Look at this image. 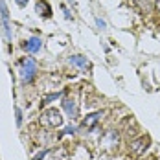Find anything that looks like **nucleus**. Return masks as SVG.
Segmentation results:
<instances>
[{
    "label": "nucleus",
    "mask_w": 160,
    "mask_h": 160,
    "mask_svg": "<svg viewBox=\"0 0 160 160\" xmlns=\"http://www.w3.org/2000/svg\"><path fill=\"white\" fill-rule=\"evenodd\" d=\"M68 4H72V6H76V0H66Z\"/></svg>",
    "instance_id": "4be33fe9"
},
{
    "label": "nucleus",
    "mask_w": 160,
    "mask_h": 160,
    "mask_svg": "<svg viewBox=\"0 0 160 160\" xmlns=\"http://www.w3.org/2000/svg\"><path fill=\"white\" fill-rule=\"evenodd\" d=\"M48 153H50V149H42V151H39V153L33 157V160H44L48 157Z\"/></svg>",
    "instance_id": "f3484780"
},
{
    "label": "nucleus",
    "mask_w": 160,
    "mask_h": 160,
    "mask_svg": "<svg viewBox=\"0 0 160 160\" xmlns=\"http://www.w3.org/2000/svg\"><path fill=\"white\" fill-rule=\"evenodd\" d=\"M103 142L109 149H114L118 147V142H120V129H109L105 134H103Z\"/></svg>",
    "instance_id": "9d476101"
},
{
    "label": "nucleus",
    "mask_w": 160,
    "mask_h": 160,
    "mask_svg": "<svg viewBox=\"0 0 160 160\" xmlns=\"http://www.w3.org/2000/svg\"><path fill=\"white\" fill-rule=\"evenodd\" d=\"M132 4L142 11V13H151L155 9V0H132Z\"/></svg>",
    "instance_id": "ddd939ff"
},
{
    "label": "nucleus",
    "mask_w": 160,
    "mask_h": 160,
    "mask_svg": "<svg viewBox=\"0 0 160 160\" xmlns=\"http://www.w3.org/2000/svg\"><path fill=\"white\" fill-rule=\"evenodd\" d=\"M0 20H2V33L6 42L9 44L13 39V32H11V22H9V8L6 4V0H0Z\"/></svg>",
    "instance_id": "20e7f679"
},
{
    "label": "nucleus",
    "mask_w": 160,
    "mask_h": 160,
    "mask_svg": "<svg viewBox=\"0 0 160 160\" xmlns=\"http://www.w3.org/2000/svg\"><path fill=\"white\" fill-rule=\"evenodd\" d=\"M66 61H68V64L79 68L81 72H90V70H92V63H90L85 55H79V53H72V55H68Z\"/></svg>",
    "instance_id": "0eeeda50"
},
{
    "label": "nucleus",
    "mask_w": 160,
    "mask_h": 160,
    "mask_svg": "<svg viewBox=\"0 0 160 160\" xmlns=\"http://www.w3.org/2000/svg\"><path fill=\"white\" fill-rule=\"evenodd\" d=\"M61 98H63V92H52V94H46V96H42L41 105H50L52 101H55V99H61Z\"/></svg>",
    "instance_id": "4468645a"
},
{
    "label": "nucleus",
    "mask_w": 160,
    "mask_h": 160,
    "mask_svg": "<svg viewBox=\"0 0 160 160\" xmlns=\"http://www.w3.org/2000/svg\"><path fill=\"white\" fill-rule=\"evenodd\" d=\"M149 145H151L149 134H140V136H136L129 142V155L131 157H142Z\"/></svg>",
    "instance_id": "7ed1b4c3"
},
{
    "label": "nucleus",
    "mask_w": 160,
    "mask_h": 160,
    "mask_svg": "<svg viewBox=\"0 0 160 160\" xmlns=\"http://www.w3.org/2000/svg\"><path fill=\"white\" fill-rule=\"evenodd\" d=\"M61 9H63L64 17H66V18H68V20H74V17L70 15V11H68V9H66V8H64V6H63V8H61Z\"/></svg>",
    "instance_id": "aec40b11"
},
{
    "label": "nucleus",
    "mask_w": 160,
    "mask_h": 160,
    "mask_svg": "<svg viewBox=\"0 0 160 160\" xmlns=\"http://www.w3.org/2000/svg\"><path fill=\"white\" fill-rule=\"evenodd\" d=\"M70 158H72V157H70V149L64 147V145L57 147V149L52 153V157H50V160H70Z\"/></svg>",
    "instance_id": "f8f14e48"
},
{
    "label": "nucleus",
    "mask_w": 160,
    "mask_h": 160,
    "mask_svg": "<svg viewBox=\"0 0 160 160\" xmlns=\"http://www.w3.org/2000/svg\"><path fill=\"white\" fill-rule=\"evenodd\" d=\"M61 105H63V111L66 112V116H68L70 120L79 118V105H78V99H76V98H70V96L63 98Z\"/></svg>",
    "instance_id": "423d86ee"
},
{
    "label": "nucleus",
    "mask_w": 160,
    "mask_h": 160,
    "mask_svg": "<svg viewBox=\"0 0 160 160\" xmlns=\"http://www.w3.org/2000/svg\"><path fill=\"white\" fill-rule=\"evenodd\" d=\"M120 131H123V134H125L127 138H136V134H138V125H136L134 118H132V116H127V118L122 122Z\"/></svg>",
    "instance_id": "6e6552de"
},
{
    "label": "nucleus",
    "mask_w": 160,
    "mask_h": 160,
    "mask_svg": "<svg viewBox=\"0 0 160 160\" xmlns=\"http://www.w3.org/2000/svg\"><path fill=\"white\" fill-rule=\"evenodd\" d=\"M96 24H98L99 30H105V28H107V22H105L103 18H99V17H96Z\"/></svg>",
    "instance_id": "a211bd4d"
},
{
    "label": "nucleus",
    "mask_w": 160,
    "mask_h": 160,
    "mask_svg": "<svg viewBox=\"0 0 160 160\" xmlns=\"http://www.w3.org/2000/svg\"><path fill=\"white\" fill-rule=\"evenodd\" d=\"M37 72H39V66H37V61L33 57H22L18 61V78H20L22 87L32 85L37 78Z\"/></svg>",
    "instance_id": "f257e3e1"
},
{
    "label": "nucleus",
    "mask_w": 160,
    "mask_h": 160,
    "mask_svg": "<svg viewBox=\"0 0 160 160\" xmlns=\"http://www.w3.org/2000/svg\"><path fill=\"white\" fill-rule=\"evenodd\" d=\"M155 9L160 13V0H155Z\"/></svg>",
    "instance_id": "412c9836"
},
{
    "label": "nucleus",
    "mask_w": 160,
    "mask_h": 160,
    "mask_svg": "<svg viewBox=\"0 0 160 160\" xmlns=\"http://www.w3.org/2000/svg\"><path fill=\"white\" fill-rule=\"evenodd\" d=\"M15 2H17V6H18V8H26L30 0H15Z\"/></svg>",
    "instance_id": "6ab92c4d"
},
{
    "label": "nucleus",
    "mask_w": 160,
    "mask_h": 160,
    "mask_svg": "<svg viewBox=\"0 0 160 160\" xmlns=\"http://www.w3.org/2000/svg\"><path fill=\"white\" fill-rule=\"evenodd\" d=\"M41 123L44 125V127L48 129H57L63 125V116H61V111H57V109H53V107H50L46 111H42L41 114Z\"/></svg>",
    "instance_id": "f03ea898"
},
{
    "label": "nucleus",
    "mask_w": 160,
    "mask_h": 160,
    "mask_svg": "<svg viewBox=\"0 0 160 160\" xmlns=\"http://www.w3.org/2000/svg\"><path fill=\"white\" fill-rule=\"evenodd\" d=\"M78 131H79V129L76 127V125H72V123H70V125H66V127H64V131L61 132V134H59V138H61L63 134H72V136H74V134H76Z\"/></svg>",
    "instance_id": "dca6fc26"
},
{
    "label": "nucleus",
    "mask_w": 160,
    "mask_h": 160,
    "mask_svg": "<svg viewBox=\"0 0 160 160\" xmlns=\"http://www.w3.org/2000/svg\"><path fill=\"white\" fill-rule=\"evenodd\" d=\"M103 116H105V111L92 112V114H88V116L83 118V122H81V125L78 129H79V131H85V129H87V132H88V131H96L98 123L103 120Z\"/></svg>",
    "instance_id": "39448f33"
},
{
    "label": "nucleus",
    "mask_w": 160,
    "mask_h": 160,
    "mask_svg": "<svg viewBox=\"0 0 160 160\" xmlns=\"http://www.w3.org/2000/svg\"><path fill=\"white\" fill-rule=\"evenodd\" d=\"M35 11H37V15L41 17V18H50L52 17V6H50L46 0H37V4H35Z\"/></svg>",
    "instance_id": "9b49d317"
},
{
    "label": "nucleus",
    "mask_w": 160,
    "mask_h": 160,
    "mask_svg": "<svg viewBox=\"0 0 160 160\" xmlns=\"http://www.w3.org/2000/svg\"><path fill=\"white\" fill-rule=\"evenodd\" d=\"M22 116H24V114H22V109H20V107H15V123H17L18 129L22 127Z\"/></svg>",
    "instance_id": "2eb2a0df"
},
{
    "label": "nucleus",
    "mask_w": 160,
    "mask_h": 160,
    "mask_svg": "<svg viewBox=\"0 0 160 160\" xmlns=\"http://www.w3.org/2000/svg\"><path fill=\"white\" fill-rule=\"evenodd\" d=\"M22 48H24V52H28V53H39L41 48H42V39H41V37H37V35L28 37V39L24 41Z\"/></svg>",
    "instance_id": "1a4fd4ad"
}]
</instances>
